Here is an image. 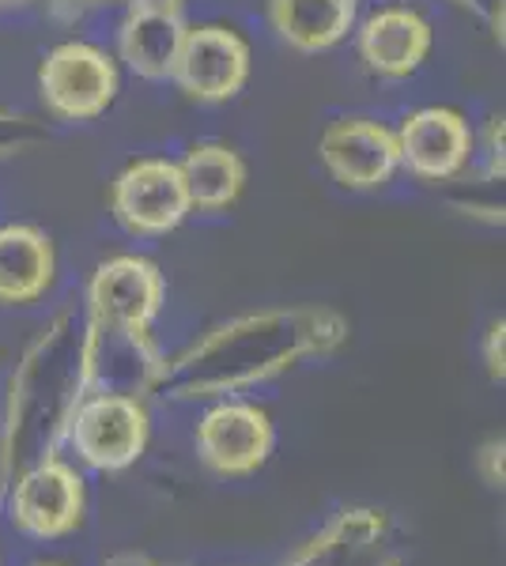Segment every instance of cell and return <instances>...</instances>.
I'll use <instances>...</instances> for the list:
<instances>
[{"instance_id": "obj_1", "label": "cell", "mask_w": 506, "mask_h": 566, "mask_svg": "<svg viewBox=\"0 0 506 566\" xmlns=\"http://www.w3.org/2000/svg\"><path fill=\"white\" fill-rule=\"evenodd\" d=\"M117 65L91 42H61L45 53L39 69V95L61 122H95L117 95Z\"/></svg>"}, {"instance_id": "obj_2", "label": "cell", "mask_w": 506, "mask_h": 566, "mask_svg": "<svg viewBox=\"0 0 506 566\" xmlns=\"http://www.w3.org/2000/svg\"><path fill=\"white\" fill-rule=\"evenodd\" d=\"M110 212H114V219L128 234H141V239L171 234L193 212L178 163L171 159L128 163L122 175L114 178V186H110Z\"/></svg>"}, {"instance_id": "obj_3", "label": "cell", "mask_w": 506, "mask_h": 566, "mask_svg": "<svg viewBox=\"0 0 506 566\" xmlns=\"http://www.w3.org/2000/svg\"><path fill=\"white\" fill-rule=\"evenodd\" d=\"M163 295L167 287H163L159 264L136 258V253L103 261L87 283V306L95 328L128 336H141L155 322V314L163 310Z\"/></svg>"}, {"instance_id": "obj_4", "label": "cell", "mask_w": 506, "mask_h": 566, "mask_svg": "<svg viewBox=\"0 0 506 566\" xmlns=\"http://www.w3.org/2000/svg\"><path fill=\"white\" fill-rule=\"evenodd\" d=\"M171 80L186 98L197 103H227L250 80V45L224 23L186 27L182 53L174 61Z\"/></svg>"}, {"instance_id": "obj_5", "label": "cell", "mask_w": 506, "mask_h": 566, "mask_svg": "<svg viewBox=\"0 0 506 566\" xmlns=\"http://www.w3.org/2000/svg\"><path fill=\"white\" fill-rule=\"evenodd\" d=\"M69 438L91 469L122 472L141 461L144 446H148V412L136 397L99 392L76 408Z\"/></svg>"}, {"instance_id": "obj_6", "label": "cell", "mask_w": 506, "mask_h": 566, "mask_svg": "<svg viewBox=\"0 0 506 566\" xmlns=\"http://www.w3.org/2000/svg\"><path fill=\"white\" fill-rule=\"evenodd\" d=\"M397 155L401 167L420 181H450L468 167L476 151L465 114L450 106H423L401 122Z\"/></svg>"}, {"instance_id": "obj_7", "label": "cell", "mask_w": 506, "mask_h": 566, "mask_svg": "<svg viewBox=\"0 0 506 566\" xmlns=\"http://www.w3.org/2000/svg\"><path fill=\"white\" fill-rule=\"evenodd\" d=\"M318 155L333 181L355 193L385 186L401 167L397 136L371 117H337L333 125H326Z\"/></svg>"}, {"instance_id": "obj_8", "label": "cell", "mask_w": 506, "mask_h": 566, "mask_svg": "<svg viewBox=\"0 0 506 566\" xmlns=\"http://www.w3.org/2000/svg\"><path fill=\"white\" fill-rule=\"evenodd\" d=\"M276 431L257 405H216L197 423V453L216 476H250L272 453Z\"/></svg>"}, {"instance_id": "obj_9", "label": "cell", "mask_w": 506, "mask_h": 566, "mask_svg": "<svg viewBox=\"0 0 506 566\" xmlns=\"http://www.w3.org/2000/svg\"><path fill=\"white\" fill-rule=\"evenodd\" d=\"M84 480L61 461H42L16 483L12 517L27 536L39 541H58V536L76 533L84 522Z\"/></svg>"}, {"instance_id": "obj_10", "label": "cell", "mask_w": 506, "mask_h": 566, "mask_svg": "<svg viewBox=\"0 0 506 566\" xmlns=\"http://www.w3.org/2000/svg\"><path fill=\"white\" fill-rule=\"evenodd\" d=\"M435 31L423 20L416 8H379L374 15H366L359 23L355 34V50L359 61L366 65V72L382 80H404L412 76L431 53Z\"/></svg>"}, {"instance_id": "obj_11", "label": "cell", "mask_w": 506, "mask_h": 566, "mask_svg": "<svg viewBox=\"0 0 506 566\" xmlns=\"http://www.w3.org/2000/svg\"><path fill=\"white\" fill-rule=\"evenodd\" d=\"M58 258L53 242L31 223L0 227V303L23 306L50 291Z\"/></svg>"}, {"instance_id": "obj_12", "label": "cell", "mask_w": 506, "mask_h": 566, "mask_svg": "<svg viewBox=\"0 0 506 566\" xmlns=\"http://www.w3.org/2000/svg\"><path fill=\"white\" fill-rule=\"evenodd\" d=\"M182 39H186L182 15L128 8L122 31H117V53H122V61L133 76L171 80L174 61H178V53H182Z\"/></svg>"}, {"instance_id": "obj_13", "label": "cell", "mask_w": 506, "mask_h": 566, "mask_svg": "<svg viewBox=\"0 0 506 566\" xmlns=\"http://www.w3.org/2000/svg\"><path fill=\"white\" fill-rule=\"evenodd\" d=\"M276 39L299 53H321L355 27V0H269Z\"/></svg>"}, {"instance_id": "obj_14", "label": "cell", "mask_w": 506, "mask_h": 566, "mask_svg": "<svg viewBox=\"0 0 506 566\" xmlns=\"http://www.w3.org/2000/svg\"><path fill=\"white\" fill-rule=\"evenodd\" d=\"M178 170H182V181H186L193 212H224V208H231L246 189L242 155L216 140L193 144L186 151V159L178 163Z\"/></svg>"}, {"instance_id": "obj_15", "label": "cell", "mask_w": 506, "mask_h": 566, "mask_svg": "<svg viewBox=\"0 0 506 566\" xmlns=\"http://www.w3.org/2000/svg\"><path fill=\"white\" fill-rule=\"evenodd\" d=\"M484 359H487V374H492L495 381H503V359H506V325H492L487 328V340H484Z\"/></svg>"}, {"instance_id": "obj_16", "label": "cell", "mask_w": 506, "mask_h": 566, "mask_svg": "<svg viewBox=\"0 0 506 566\" xmlns=\"http://www.w3.org/2000/svg\"><path fill=\"white\" fill-rule=\"evenodd\" d=\"M503 438H492V442L481 450V476L487 488H503V480H506V472H503Z\"/></svg>"}, {"instance_id": "obj_17", "label": "cell", "mask_w": 506, "mask_h": 566, "mask_svg": "<svg viewBox=\"0 0 506 566\" xmlns=\"http://www.w3.org/2000/svg\"><path fill=\"white\" fill-rule=\"evenodd\" d=\"M182 4H186V0H128V8H141V12H171V15H182Z\"/></svg>"}, {"instance_id": "obj_18", "label": "cell", "mask_w": 506, "mask_h": 566, "mask_svg": "<svg viewBox=\"0 0 506 566\" xmlns=\"http://www.w3.org/2000/svg\"><path fill=\"white\" fill-rule=\"evenodd\" d=\"M103 566H159V563L144 552H122V555H110Z\"/></svg>"}, {"instance_id": "obj_19", "label": "cell", "mask_w": 506, "mask_h": 566, "mask_svg": "<svg viewBox=\"0 0 506 566\" xmlns=\"http://www.w3.org/2000/svg\"><path fill=\"white\" fill-rule=\"evenodd\" d=\"M87 4H114V0H87Z\"/></svg>"}, {"instance_id": "obj_20", "label": "cell", "mask_w": 506, "mask_h": 566, "mask_svg": "<svg viewBox=\"0 0 506 566\" xmlns=\"http://www.w3.org/2000/svg\"><path fill=\"white\" fill-rule=\"evenodd\" d=\"M0 4H23V0H0Z\"/></svg>"}, {"instance_id": "obj_21", "label": "cell", "mask_w": 506, "mask_h": 566, "mask_svg": "<svg viewBox=\"0 0 506 566\" xmlns=\"http://www.w3.org/2000/svg\"><path fill=\"white\" fill-rule=\"evenodd\" d=\"M34 566H53V563H34Z\"/></svg>"}]
</instances>
